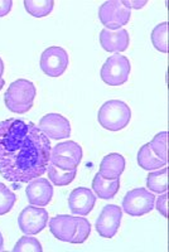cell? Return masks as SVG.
Returning <instances> with one entry per match:
<instances>
[{"label":"cell","mask_w":169,"mask_h":252,"mask_svg":"<svg viewBox=\"0 0 169 252\" xmlns=\"http://www.w3.org/2000/svg\"><path fill=\"white\" fill-rule=\"evenodd\" d=\"M51 150V141L35 124L0 121V174L14 189L47 173Z\"/></svg>","instance_id":"cell-1"},{"label":"cell","mask_w":169,"mask_h":252,"mask_svg":"<svg viewBox=\"0 0 169 252\" xmlns=\"http://www.w3.org/2000/svg\"><path fill=\"white\" fill-rule=\"evenodd\" d=\"M35 94V87L31 81H14L4 94L5 106L14 114H26L33 107Z\"/></svg>","instance_id":"cell-2"},{"label":"cell","mask_w":169,"mask_h":252,"mask_svg":"<svg viewBox=\"0 0 169 252\" xmlns=\"http://www.w3.org/2000/svg\"><path fill=\"white\" fill-rule=\"evenodd\" d=\"M98 120L103 129L119 131L129 125L132 120V110L120 100L106 101L99 110Z\"/></svg>","instance_id":"cell-3"},{"label":"cell","mask_w":169,"mask_h":252,"mask_svg":"<svg viewBox=\"0 0 169 252\" xmlns=\"http://www.w3.org/2000/svg\"><path fill=\"white\" fill-rule=\"evenodd\" d=\"M82 160V148L75 141H63L52 146L49 163L60 169H77Z\"/></svg>","instance_id":"cell-4"},{"label":"cell","mask_w":169,"mask_h":252,"mask_svg":"<svg viewBox=\"0 0 169 252\" xmlns=\"http://www.w3.org/2000/svg\"><path fill=\"white\" fill-rule=\"evenodd\" d=\"M130 66L129 60L125 56H121L120 53H115L114 56H110L101 67L100 76L103 82L109 86H121L123 83L129 80Z\"/></svg>","instance_id":"cell-5"},{"label":"cell","mask_w":169,"mask_h":252,"mask_svg":"<svg viewBox=\"0 0 169 252\" xmlns=\"http://www.w3.org/2000/svg\"><path fill=\"white\" fill-rule=\"evenodd\" d=\"M155 195L145 188H135L124 197L123 211L133 217H141L154 209Z\"/></svg>","instance_id":"cell-6"},{"label":"cell","mask_w":169,"mask_h":252,"mask_svg":"<svg viewBox=\"0 0 169 252\" xmlns=\"http://www.w3.org/2000/svg\"><path fill=\"white\" fill-rule=\"evenodd\" d=\"M132 10L126 8L120 0L105 1L99 9V18L105 28L109 31H118L129 23Z\"/></svg>","instance_id":"cell-7"},{"label":"cell","mask_w":169,"mask_h":252,"mask_svg":"<svg viewBox=\"0 0 169 252\" xmlns=\"http://www.w3.org/2000/svg\"><path fill=\"white\" fill-rule=\"evenodd\" d=\"M69 58L62 47L53 46L42 53L39 60L40 69L48 77H60L68 67Z\"/></svg>","instance_id":"cell-8"},{"label":"cell","mask_w":169,"mask_h":252,"mask_svg":"<svg viewBox=\"0 0 169 252\" xmlns=\"http://www.w3.org/2000/svg\"><path fill=\"white\" fill-rule=\"evenodd\" d=\"M47 223L48 212L43 207H26L18 217V226L24 235H38L46 228Z\"/></svg>","instance_id":"cell-9"},{"label":"cell","mask_w":169,"mask_h":252,"mask_svg":"<svg viewBox=\"0 0 169 252\" xmlns=\"http://www.w3.org/2000/svg\"><path fill=\"white\" fill-rule=\"evenodd\" d=\"M123 218L121 207L116 204H106L101 211V215L96 220V231L103 238H112L119 231Z\"/></svg>","instance_id":"cell-10"},{"label":"cell","mask_w":169,"mask_h":252,"mask_svg":"<svg viewBox=\"0 0 169 252\" xmlns=\"http://www.w3.org/2000/svg\"><path fill=\"white\" fill-rule=\"evenodd\" d=\"M39 130L52 140H61L71 136V124L60 114H47L40 119Z\"/></svg>","instance_id":"cell-11"},{"label":"cell","mask_w":169,"mask_h":252,"mask_svg":"<svg viewBox=\"0 0 169 252\" xmlns=\"http://www.w3.org/2000/svg\"><path fill=\"white\" fill-rule=\"evenodd\" d=\"M26 194L31 206L46 207L53 197V187L46 178H35L28 183Z\"/></svg>","instance_id":"cell-12"},{"label":"cell","mask_w":169,"mask_h":252,"mask_svg":"<svg viewBox=\"0 0 169 252\" xmlns=\"http://www.w3.org/2000/svg\"><path fill=\"white\" fill-rule=\"evenodd\" d=\"M96 203V195L90 188L80 187L73 189L68 197V208L76 216L90 215Z\"/></svg>","instance_id":"cell-13"},{"label":"cell","mask_w":169,"mask_h":252,"mask_svg":"<svg viewBox=\"0 0 169 252\" xmlns=\"http://www.w3.org/2000/svg\"><path fill=\"white\" fill-rule=\"evenodd\" d=\"M78 217H72L68 215H60L51 218L49 231L57 240L73 244V238L77 229Z\"/></svg>","instance_id":"cell-14"},{"label":"cell","mask_w":169,"mask_h":252,"mask_svg":"<svg viewBox=\"0 0 169 252\" xmlns=\"http://www.w3.org/2000/svg\"><path fill=\"white\" fill-rule=\"evenodd\" d=\"M130 43V37L128 31L124 28L118 31H109L102 29L100 33V44L106 52L112 53H121L126 51Z\"/></svg>","instance_id":"cell-15"},{"label":"cell","mask_w":169,"mask_h":252,"mask_svg":"<svg viewBox=\"0 0 169 252\" xmlns=\"http://www.w3.org/2000/svg\"><path fill=\"white\" fill-rule=\"evenodd\" d=\"M124 170H125V158L118 153H111L103 157L99 173L105 179H116L121 177Z\"/></svg>","instance_id":"cell-16"},{"label":"cell","mask_w":169,"mask_h":252,"mask_svg":"<svg viewBox=\"0 0 169 252\" xmlns=\"http://www.w3.org/2000/svg\"><path fill=\"white\" fill-rule=\"evenodd\" d=\"M120 189V178L116 179H105L100 173L94 177L92 190L101 199H111Z\"/></svg>","instance_id":"cell-17"},{"label":"cell","mask_w":169,"mask_h":252,"mask_svg":"<svg viewBox=\"0 0 169 252\" xmlns=\"http://www.w3.org/2000/svg\"><path fill=\"white\" fill-rule=\"evenodd\" d=\"M136 159H138L139 166H141L144 170H149V172L158 170L161 169V168L167 166L166 161L161 160V159L152 152L149 143L143 145L140 149H139Z\"/></svg>","instance_id":"cell-18"},{"label":"cell","mask_w":169,"mask_h":252,"mask_svg":"<svg viewBox=\"0 0 169 252\" xmlns=\"http://www.w3.org/2000/svg\"><path fill=\"white\" fill-rule=\"evenodd\" d=\"M146 187L148 190L157 194H162L168 190V168L164 166L158 169L157 172H152L146 178Z\"/></svg>","instance_id":"cell-19"},{"label":"cell","mask_w":169,"mask_h":252,"mask_svg":"<svg viewBox=\"0 0 169 252\" xmlns=\"http://www.w3.org/2000/svg\"><path fill=\"white\" fill-rule=\"evenodd\" d=\"M47 174H48L49 181H51L52 184H55L57 187H66L73 182L76 174H77V169H60V168L49 163L48 168H47Z\"/></svg>","instance_id":"cell-20"},{"label":"cell","mask_w":169,"mask_h":252,"mask_svg":"<svg viewBox=\"0 0 169 252\" xmlns=\"http://www.w3.org/2000/svg\"><path fill=\"white\" fill-rule=\"evenodd\" d=\"M26 10L35 18H43L51 14L55 8L53 0H26L24 1Z\"/></svg>","instance_id":"cell-21"},{"label":"cell","mask_w":169,"mask_h":252,"mask_svg":"<svg viewBox=\"0 0 169 252\" xmlns=\"http://www.w3.org/2000/svg\"><path fill=\"white\" fill-rule=\"evenodd\" d=\"M152 43L159 52L167 53L168 52V23L158 24L152 31Z\"/></svg>","instance_id":"cell-22"},{"label":"cell","mask_w":169,"mask_h":252,"mask_svg":"<svg viewBox=\"0 0 169 252\" xmlns=\"http://www.w3.org/2000/svg\"><path fill=\"white\" fill-rule=\"evenodd\" d=\"M152 152L161 160L168 163V132L162 131L157 134L149 143Z\"/></svg>","instance_id":"cell-23"},{"label":"cell","mask_w":169,"mask_h":252,"mask_svg":"<svg viewBox=\"0 0 169 252\" xmlns=\"http://www.w3.org/2000/svg\"><path fill=\"white\" fill-rule=\"evenodd\" d=\"M15 201H17V197L14 193L5 184L0 183V216L10 212L14 207Z\"/></svg>","instance_id":"cell-24"},{"label":"cell","mask_w":169,"mask_h":252,"mask_svg":"<svg viewBox=\"0 0 169 252\" xmlns=\"http://www.w3.org/2000/svg\"><path fill=\"white\" fill-rule=\"evenodd\" d=\"M14 252H42L43 249H42V245H40L39 241L35 237H32L31 235H26L20 238L15 244L14 249H13Z\"/></svg>","instance_id":"cell-25"},{"label":"cell","mask_w":169,"mask_h":252,"mask_svg":"<svg viewBox=\"0 0 169 252\" xmlns=\"http://www.w3.org/2000/svg\"><path fill=\"white\" fill-rule=\"evenodd\" d=\"M91 233V223L85 217L80 216L77 220V229L73 238V244H83Z\"/></svg>","instance_id":"cell-26"},{"label":"cell","mask_w":169,"mask_h":252,"mask_svg":"<svg viewBox=\"0 0 169 252\" xmlns=\"http://www.w3.org/2000/svg\"><path fill=\"white\" fill-rule=\"evenodd\" d=\"M154 208H157V211L163 216L164 218L168 217V194L166 193H162L161 197H158V199H155Z\"/></svg>","instance_id":"cell-27"},{"label":"cell","mask_w":169,"mask_h":252,"mask_svg":"<svg viewBox=\"0 0 169 252\" xmlns=\"http://www.w3.org/2000/svg\"><path fill=\"white\" fill-rule=\"evenodd\" d=\"M13 8L12 0H0V17H5Z\"/></svg>","instance_id":"cell-28"},{"label":"cell","mask_w":169,"mask_h":252,"mask_svg":"<svg viewBox=\"0 0 169 252\" xmlns=\"http://www.w3.org/2000/svg\"><path fill=\"white\" fill-rule=\"evenodd\" d=\"M123 4L126 6L128 9H141L144 5H146L148 4V1L146 0H139V1H130V0H123Z\"/></svg>","instance_id":"cell-29"},{"label":"cell","mask_w":169,"mask_h":252,"mask_svg":"<svg viewBox=\"0 0 169 252\" xmlns=\"http://www.w3.org/2000/svg\"><path fill=\"white\" fill-rule=\"evenodd\" d=\"M3 73H4V63H3V60L0 58V80H3Z\"/></svg>","instance_id":"cell-30"},{"label":"cell","mask_w":169,"mask_h":252,"mask_svg":"<svg viewBox=\"0 0 169 252\" xmlns=\"http://www.w3.org/2000/svg\"><path fill=\"white\" fill-rule=\"evenodd\" d=\"M4 251V238H3V235L0 233V252Z\"/></svg>","instance_id":"cell-31"},{"label":"cell","mask_w":169,"mask_h":252,"mask_svg":"<svg viewBox=\"0 0 169 252\" xmlns=\"http://www.w3.org/2000/svg\"><path fill=\"white\" fill-rule=\"evenodd\" d=\"M4 85H5V81H4L3 78V80H0V91H1V89L4 87Z\"/></svg>","instance_id":"cell-32"}]
</instances>
